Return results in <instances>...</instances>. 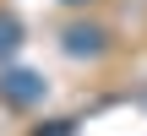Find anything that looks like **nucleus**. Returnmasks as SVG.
Returning a JSON list of instances; mask_svg holds the SVG:
<instances>
[{
    "mask_svg": "<svg viewBox=\"0 0 147 136\" xmlns=\"http://www.w3.org/2000/svg\"><path fill=\"white\" fill-rule=\"evenodd\" d=\"M38 136H71V131H65V120H60V125H49V131H38Z\"/></svg>",
    "mask_w": 147,
    "mask_h": 136,
    "instance_id": "nucleus-4",
    "label": "nucleus"
},
{
    "mask_svg": "<svg viewBox=\"0 0 147 136\" xmlns=\"http://www.w3.org/2000/svg\"><path fill=\"white\" fill-rule=\"evenodd\" d=\"M71 5H76V0H71Z\"/></svg>",
    "mask_w": 147,
    "mask_h": 136,
    "instance_id": "nucleus-5",
    "label": "nucleus"
},
{
    "mask_svg": "<svg viewBox=\"0 0 147 136\" xmlns=\"http://www.w3.org/2000/svg\"><path fill=\"white\" fill-rule=\"evenodd\" d=\"M0 98H5L11 109H33V104L44 98V76H38V71H22V65H11V71H0Z\"/></svg>",
    "mask_w": 147,
    "mask_h": 136,
    "instance_id": "nucleus-1",
    "label": "nucleus"
},
{
    "mask_svg": "<svg viewBox=\"0 0 147 136\" xmlns=\"http://www.w3.org/2000/svg\"><path fill=\"white\" fill-rule=\"evenodd\" d=\"M104 49V33L98 27H71L65 33V55H98Z\"/></svg>",
    "mask_w": 147,
    "mask_h": 136,
    "instance_id": "nucleus-2",
    "label": "nucleus"
},
{
    "mask_svg": "<svg viewBox=\"0 0 147 136\" xmlns=\"http://www.w3.org/2000/svg\"><path fill=\"white\" fill-rule=\"evenodd\" d=\"M16 44H22V22H16L11 11H0V60L16 55Z\"/></svg>",
    "mask_w": 147,
    "mask_h": 136,
    "instance_id": "nucleus-3",
    "label": "nucleus"
}]
</instances>
